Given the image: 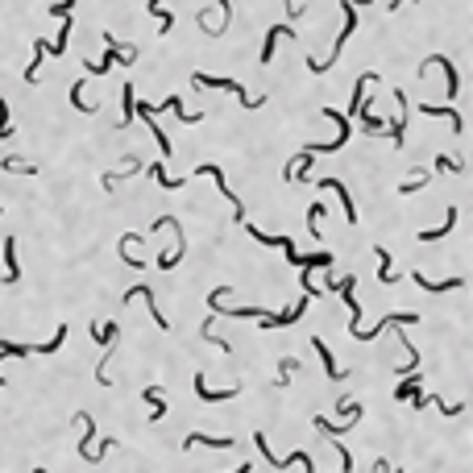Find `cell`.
Returning <instances> with one entry per match:
<instances>
[{"mask_svg":"<svg viewBox=\"0 0 473 473\" xmlns=\"http://www.w3.org/2000/svg\"><path fill=\"white\" fill-rule=\"evenodd\" d=\"M340 13H345V25H340V34H336V42H332V54H328V58H307V71H316V75H324L332 62L340 58V50H345V42H349V34L357 29V4L340 0Z\"/></svg>","mask_w":473,"mask_h":473,"instance_id":"6da1fadb","label":"cell"},{"mask_svg":"<svg viewBox=\"0 0 473 473\" xmlns=\"http://www.w3.org/2000/svg\"><path fill=\"white\" fill-rule=\"evenodd\" d=\"M191 88H199V92H212V88H216V92H233L236 100L245 104V108H262V104H266V95H249L245 88H241V84H236V79H220V75H204V71H195V75H191Z\"/></svg>","mask_w":473,"mask_h":473,"instance_id":"7a4b0ae2","label":"cell"},{"mask_svg":"<svg viewBox=\"0 0 473 473\" xmlns=\"http://www.w3.org/2000/svg\"><path fill=\"white\" fill-rule=\"evenodd\" d=\"M195 179H212L216 191L233 204V220H236V225H245V204H241V195L229 191V179H225V171H220V166H208V162H204V166H195Z\"/></svg>","mask_w":473,"mask_h":473,"instance_id":"3957f363","label":"cell"},{"mask_svg":"<svg viewBox=\"0 0 473 473\" xmlns=\"http://www.w3.org/2000/svg\"><path fill=\"white\" fill-rule=\"evenodd\" d=\"M253 444H258V453H262V457H266V461H270L274 469H291V465H307V469L316 473V465H312V457H307V453H291V457H274V448L266 444V436H262V432H253Z\"/></svg>","mask_w":473,"mask_h":473,"instance_id":"277c9868","label":"cell"},{"mask_svg":"<svg viewBox=\"0 0 473 473\" xmlns=\"http://www.w3.org/2000/svg\"><path fill=\"white\" fill-rule=\"evenodd\" d=\"M394 324H403V328H407V324H420V312H390V316H382L374 328H357L353 336H357V340H378L382 332L394 328Z\"/></svg>","mask_w":473,"mask_h":473,"instance_id":"5b68a950","label":"cell"},{"mask_svg":"<svg viewBox=\"0 0 473 473\" xmlns=\"http://www.w3.org/2000/svg\"><path fill=\"white\" fill-rule=\"evenodd\" d=\"M133 299H145V307H149V316H154V324H158V328H171L166 312L158 307V295H154V286H145V283L129 286V291H125V303H133Z\"/></svg>","mask_w":473,"mask_h":473,"instance_id":"8992f818","label":"cell"},{"mask_svg":"<svg viewBox=\"0 0 473 473\" xmlns=\"http://www.w3.org/2000/svg\"><path fill=\"white\" fill-rule=\"evenodd\" d=\"M345 411H349V415H345V424H332V420H324V415H316V432H324L328 440H340L349 427L361 420V403H345Z\"/></svg>","mask_w":473,"mask_h":473,"instance_id":"52a82bcc","label":"cell"},{"mask_svg":"<svg viewBox=\"0 0 473 473\" xmlns=\"http://www.w3.org/2000/svg\"><path fill=\"white\" fill-rule=\"evenodd\" d=\"M432 67H440V71H444V88H448V95H457V92H461V75H457L453 58H444V54H432V58H424L420 75H424V71H432Z\"/></svg>","mask_w":473,"mask_h":473,"instance_id":"ba28073f","label":"cell"},{"mask_svg":"<svg viewBox=\"0 0 473 473\" xmlns=\"http://www.w3.org/2000/svg\"><path fill=\"white\" fill-rule=\"evenodd\" d=\"M312 349H316V357H320L324 378H328V382H345V378H349V370H340V366H336V357H332V349L324 345V336H312Z\"/></svg>","mask_w":473,"mask_h":473,"instance_id":"9c48e42d","label":"cell"},{"mask_svg":"<svg viewBox=\"0 0 473 473\" xmlns=\"http://www.w3.org/2000/svg\"><path fill=\"white\" fill-rule=\"evenodd\" d=\"M138 54H142L138 46H129V42H116L112 34H104V58H108V62H121V67H129V62H138Z\"/></svg>","mask_w":473,"mask_h":473,"instance_id":"30bf717a","label":"cell"},{"mask_svg":"<svg viewBox=\"0 0 473 473\" xmlns=\"http://www.w3.org/2000/svg\"><path fill=\"white\" fill-rule=\"evenodd\" d=\"M303 312H307V295H303V299H299L295 307H286V312H279V316H274V312L258 316V324H262V328H286V324H295V320H299Z\"/></svg>","mask_w":473,"mask_h":473,"instance_id":"8fae6325","label":"cell"},{"mask_svg":"<svg viewBox=\"0 0 473 473\" xmlns=\"http://www.w3.org/2000/svg\"><path fill=\"white\" fill-rule=\"evenodd\" d=\"M191 386H195V394H199L204 403H229V399H236V394H241V386H225V390H212L204 374H195V382H191Z\"/></svg>","mask_w":473,"mask_h":473,"instance_id":"7c38bea8","label":"cell"},{"mask_svg":"<svg viewBox=\"0 0 473 473\" xmlns=\"http://www.w3.org/2000/svg\"><path fill=\"white\" fill-rule=\"evenodd\" d=\"M0 253H4V283H21V266H17V236L8 233L0 241Z\"/></svg>","mask_w":473,"mask_h":473,"instance_id":"4fadbf2b","label":"cell"},{"mask_svg":"<svg viewBox=\"0 0 473 473\" xmlns=\"http://www.w3.org/2000/svg\"><path fill=\"white\" fill-rule=\"evenodd\" d=\"M420 112H424V116H444V121L453 125V133H457V138L465 133V121H461V112H457L453 104H444V108H440V104H420Z\"/></svg>","mask_w":473,"mask_h":473,"instance_id":"5bb4252c","label":"cell"},{"mask_svg":"<svg viewBox=\"0 0 473 473\" xmlns=\"http://www.w3.org/2000/svg\"><path fill=\"white\" fill-rule=\"evenodd\" d=\"M411 283L424 286V291H432V295H440V291H461L465 279H440V283H436V279H427L424 270H411Z\"/></svg>","mask_w":473,"mask_h":473,"instance_id":"9a60e30c","label":"cell"},{"mask_svg":"<svg viewBox=\"0 0 473 473\" xmlns=\"http://www.w3.org/2000/svg\"><path fill=\"white\" fill-rule=\"evenodd\" d=\"M320 183L340 195V212H345V220H349V225H357V208H353V195H349V187H345L340 179H320Z\"/></svg>","mask_w":473,"mask_h":473,"instance_id":"2e32d148","label":"cell"},{"mask_svg":"<svg viewBox=\"0 0 473 473\" xmlns=\"http://www.w3.org/2000/svg\"><path fill=\"white\" fill-rule=\"evenodd\" d=\"M133 175H142V158H129V166H125V171H104V175H100V183H104V191H112L116 183H125V179H133Z\"/></svg>","mask_w":473,"mask_h":473,"instance_id":"e0dca14e","label":"cell"},{"mask_svg":"<svg viewBox=\"0 0 473 473\" xmlns=\"http://www.w3.org/2000/svg\"><path fill=\"white\" fill-rule=\"evenodd\" d=\"M195 444H204V448H233L236 440H233V436H208V432H191L187 440H183V448H195Z\"/></svg>","mask_w":473,"mask_h":473,"instance_id":"ac0fdd59","label":"cell"},{"mask_svg":"<svg viewBox=\"0 0 473 473\" xmlns=\"http://www.w3.org/2000/svg\"><path fill=\"white\" fill-rule=\"evenodd\" d=\"M279 38H295V29H291V25H270V29H266V46H262V58H258L262 67L274 62V42H279Z\"/></svg>","mask_w":473,"mask_h":473,"instance_id":"d6986e66","label":"cell"},{"mask_svg":"<svg viewBox=\"0 0 473 473\" xmlns=\"http://www.w3.org/2000/svg\"><path fill=\"white\" fill-rule=\"evenodd\" d=\"M0 171H4V175H29V179L38 175V166H34V162H25L21 154H4V158H0Z\"/></svg>","mask_w":473,"mask_h":473,"instance_id":"ffe728a7","label":"cell"},{"mask_svg":"<svg viewBox=\"0 0 473 473\" xmlns=\"http://www.w3.org/2000/svg\"><path fill=\"white\" fill-rule=\"evenodd\" d=\"M71 29H75V17L67 13V17H62V25H58V38H54V42H46V54H67V42H71Z\"/></svg>","mask_w":473,"mask_h":473,"instance_id":"44dd1931","label":"cell"},{"mask_svg":"<svg viewBox=\"0 0 473 473\" xmlns=\"http://www.w3.org/2000/svg\"><path fill=\"white\" fill-rule=\"evenodd\" d=\"M142 399L149 403V420L158 424V420L166 415V399H162V386H145V390H142Z\"/></svg>","mask_w":473,"mask_h":473,"instance_id":"7402d4cb","label":"cell"},{"mask_svg":"<svg viewBox=\"0 0 473 473\" xmlns=\"http://www.w3.org/2000/svg\"><path fill=\"white\" fill-rule=\"evenodd\" d=\"M374 258H378V283H399L394 279V258L386 245H374Z\"/></svg>","mask_w":473,"mask_h":473,"instance_id":"603a6c76","label":"cell"},{"mask_svg":"<svg viewBox=\"0 0 473 473\" xmlns=\"http://www.w3.org/2000/svg\"><path fill=\"white\" fill-rule=\"evenodd\" d=\"M75 420L84 424V440H79L75 448H79V457L88 461V457H92V436H95V424H92V415H88V411H75Z\"/></svg>","mask_w":473,"mask_h":473,"instance_id":"cb8c5ba5","label":"cell"},{"mask_svg":"<svg viewBox=\"0 0 473 473\" xmlns=\"http://www.w3.org/2000/svg\"><path fill=\"white\" fill-rule=\"evenodd\" d=\"M34 353V345H13V340H0V366H4V357H29ZM4 370H0V386H4Z\"/></svg>","mask_w":473,"mask_h":473,"instance_id":"d4e9b609","label":"cell"},{"mask_svg":"<svg viewBox=\"0 0 473 473\" xmlns=\"http://www.w3.org/2000/svg\"><path fill=\"white\" fill-rule=\"evenodd\" d=\"M116 324H112V320H108V328H104V324H92V340L95 345H104V353H112V349H116V345H112V340H116Z\"/></svg>","mask_w":473,"mask_h":473,"instance_id":"484cf974","label":"cell"},{"mask_svg":"<svg viewBox=\"0 0 473 473\" xmlns=\"http://www.w3.org/2000/svg\"><path fill=\"white\" fill-rule=\"evenodd\" d=\"M84 84H88V79H75V84H71V104H75V112L92 116V112H100V108H95L92 100H84Z\"/></svg>","mask_w":473,"mask_h":473,"instance_id":"4316f807","label":"cell"},{"mask_svg":"<svg viewBox=\"0 0 473 473\" xmlns=\"http://www.w3.org/2000/svg\"><path fill=\"white\" fill-rule=\"evenodd\" d=\"M357 116H361V129H366L370 138H374V133H386V121H382V116L374 112V108H361Z\"/></svg>","mask_w":473,"mask_h":473,"instance_id":"83f0119b","label":"cell"},{"mask_svg":"<svg viewBox=\"0 0 473 473\" xmlns=\"http://www.w3.org/2000/svg\"><path fill=\"white\" fill-rule=\"evenodd\" d=\"M411 394H420V374H403V382L394 386V399H399V403H407Z\"/></svg>","mask_w":473,"mask_h":473,"instance_id":"f1b7e54d","label":"cell"},{"mask_svg":"<svg viewBox=\"0 0 473 473\" xmlns=\"http://www.w3.org/2000/svg\"><path fill=\"white\" fill-rule=\"evenodd\" d=\"M145 171H149V175L158 179V187H166V191H175V187H183V183H187V179H171L162 162H154V166H145Z\"/></svg>","mask_w":473,"mask_h":473,"instance_id":"f546056e","label":"cell"},{"mask_svg":"<svg viewBox=\"0 0 473 473\" xmlns=\"http://www.w3.org/2000/svg\"><path fill=\"white\" fill-rule=\"evenodd\" d=\"M324 212H328V208H324L320 199L307 208V233H312V241H316V245H320V216H324Z\"/></svg>","mask_w":473,"mask_h":473,"instance_id":"4dcf8cb0","label":"cell"},{"mask_svg":"<svg viewBox=\"0 0 473 473\" xmlns=\"http://www.w3.org/2000/svg\"><path fill=\"white\" fill-rule=\"evenodd\" d=\"M42 54H46V38L34 42V62L25 67V84H38V67H42Z\"/></svg>","mask_w":473,"mask_h":473,"instance_id":"1f68e13d","label":"cell"},{"mask_svg":"<svg viewBox=\"0 0 473 473\" xmlns=\"http://www.w3.org/2000/svg\"><path fill=\"white\" fill-rule=\"evenodd\" d=\"M436 171H444V175H461V171H465V162H461L457 154H436Z\"/></svg>","mask_w":473,"mask_h":473,"instance_id":"d6a6232c","label":"cell"},{"mask_svg":"<svg viewBox=\"0 0 473 473\" xmlns=\"http://www.w3.org/2000/svg\"><path fill=\"white\" fill-rule=\"evenodd\" d=\"M121 100H125V116H121V125H116V129H129V125H133V104H138V100H133V84H125V88H121Z\"/></svg>","mask_w":473,"mask_h":473,"instance_id":"836d02e7","label":"cell"},{"mask_svg":"<svg viewBox=\"0 0 473 473\" xmlns=\"http://www.w3.org/2000/svg\"><path fill=\"white\" fill-rule=\"evenodd\" d=\"M427 183H432V179H427V171H415L411 179H403V183H399V195H411V191H424Z\"/></svg>","mask_w":473,"mask_h":473,"instance_id":"e575fe53","label":"cell"},{"mask_svg":"<svg viewBox=\"0 0 473 473\" xmlns=\"http://www.w3.org/2000/svg\"><path fill=\"white\" fill-rule=\"evenodd\" d=\"M453 225H457V208H448V216H444V225H440V229H427V233H420V241H440V236L448 233Z\"/></svg>","mask_w":473,"mask_h":473,"instance_id":"d590c367","label":"cell"},{"mask_svg":"<svg viewBox=\"0 0 473 473\" xmlns=\"http://www.w3.org/2000/svg\"><path fill=\"white\" fill-rule=\"evenodd\" d=\"M295 370H299V357H283V361H279V374H283V378H274V386H286Z\"/></svg>","mask_w":473,"mask_h":473,"instance_id":"8d00e7d4","label":"cell"},{"mask_svg":"<svg viewBox=\"0 0 473 473\" xmlns=\"http://www.w3.org/2000/svg\"><path fill=\"white\" fill-rule=\"evenodd\" d=\"M4 138H13V121H8V100L0 95V142Z\"/></svg>","mask_w":473,"mask_h":473,"instance_id":"74e56055","label":"cell"},{"mask_svg":"<svg viewBox=\"0 0 473 473\" xmlns=\"http://www.w3.org/2000/svg\"><path fill=\"white\" fill-rule=\"evenodd\" d=\"M427 403H436V407H440V415H461V411H465L461 403H440V394H427Z\"/></svg>","mask_w":473,"mask_h":473,"instance_id":"f35d334b","label":"cell"},{"mask_svg":"<svg viewBox=\"0 0 473 473\" xmlns=\"http://www.w3.org/2000/svg\"><path fill=\"white\" fill-rule=\"evenodd\" d=\"M75 8V0H58V4H50V17H67Z\"/></svg>","mask_w":473,"mask_h":473,"instance_id":"ab89813d","label":"cell"},{"mask_svg":"<svg viewBox=\"0 0 473 473\" xmlns=\"http://www.w3.org/2000/svg\"><path fill=\"white\" fill-rule=\"evenodd\" d=\"M229 473H253V465H236V469H229Z\"/></svg>","mask_w":473,"mask_h":473,"instance_id":"60d3db41","label":"cell"},{"mask_svg":"<svg viewBox=\"0 0 473 473\" xmlns=\"http://www.w3.org/2000/svg\"><path fill=\"white\" fill-rule=\"evenodd\" d=\"M399 4H403V0H390V13H399Z\"/></svg>","mask_w":473,"mask_h":473,"instance_id":"b9f144b4","label":"cell"},{"mask_svg":"<svg viewBox=\"0 0 473 473\" xmlns=\"http://www.w3.org/2000/svg\"><path fill=\"white\" fill-rule=\"evenodd\" d=\"M34 473H46V469H34Z\"/></svg>","mask_w":473,"mask_h":473,"instance_id":"7bdbcfd3","label":"cell"},{"mask_svg":"<svg viewBox=\"0 0 473 473\" xmlns=\"http://www.w3.org/2000/svg\"><path fill=\"white\" fill-rule=\"evenodd\" d=\"M0 212H4V208H0Z\"/></svg>","mask_w":473,"mask_h":473,"instance_id":"ee69618b","label":"cell"}]
</instances>
